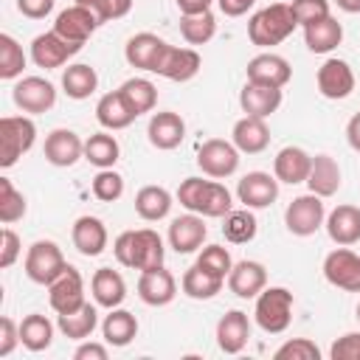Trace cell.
<instances>
[{"mask_svg": "<svg viewBox=\"0 0 360 360\" xmlns=\"http://www.w3.org/2000/svg\"><path fill=\"white\" fill-rule=\"evenodd\" d=\"M112 253H115L118 264L143 273V270H152V267H160L163 264L166 248H163V239H160L158 231L138 228V231L118 233L115 242H112Z\"/></svg>", "mask_w": 360, "mask_h": 360, "instance_id": "1", "label": "cell"}, {"mask_svg": "<svg viewBox=\"0 0 360 360\" xmlns=\"http://www.w3.org/2000/svg\"><path fill=\"white\" fill-rule=\"evenodd\" d=\"M177 200L186 211H194L200 217H208V219H222L233 200H231V191L219 183V180H202V177H186L177 188Z\"/></svg>", "mask_w": 360, "mask_h": 360, "instance_id": "2", "label": "cell"}, {"mask_svg": "<svg viewBox=\"0 0 360 360\" xmlns=\"http://www.w3.org/2000/svg\"><path fill=\"white\" fill-rule=\"evenodd\" d=\"M298 28L290 3H270L248 20V39L256 48H273Z\"/></svg>", "mask_w": 360, "mask_h": 360, "instance_id": "3", "label": "cell"}, {"mask_svg": "<svg viewBox=\"0 0 360 360\" xmlns=\"http://www.w3.org/2000/svg\"><path fill=\"white\" fill-rule=\"evenodd\" d=\"M292 304H295V298L287 287H264L256 295V309H253L259 329L267 335L287 332V326L292 321Z\"/></svg>", "mask_w": 360, "mask_h": 360, "instance_id": "4", "label": "cell"}, {"mask_svg": "<svg viewBox=\"0 0 360 360\" xmlns=\"http://www.w3.org/2000/svg\"><path fill=\"white\" fill-rule=\"evenodd\" d=\"M37 141V124L28 115L0 118V166L11 169Z\"/></svg>", "mask_w": 360, "mask_h": 360, "instance_id": "5", "label": "cell"}, {"mask_svg": "<svg viewBox=\"0 0 360 360\" xmlns=\"http://www.w3.org/2000/svg\"><path fill=\"white\" fill-rule=\"evenodd\" d=\"M22 267H25V276H28L34 284L48 287V284L68 267V262H65V256H62V248H59L53 239H37V242L25 250Z\"/></svg>", "mask_w": 360, "mask_h": 360, "instance_id": "6", "label": "cell"}, {"mask_svg": "<svg viewBox=\"0 0 360 360\" xmlns=\"http://www.w3.org/2000/svg\"><path fill=\"white\" fill-rule=\"evenodd\" d=\"M197 166L205 177L225 180V177L236 174V169H239V149L233 146V141L208 138L197 149Z\"/></svg>", "mask_w": 360, "mask_h": 360, "instance_id": "7", "label": "cell"}, {"mask_svg": "<svg viewBox=\"0 0 360 360\" xmlns=\"http://www.w3.org/2000/svg\"><path fill=\"white\" fill-rule=\"evenodd\" d=\"M326 222V208H323V197L318 194H301L295 197L287 211H284V225L292 236H312L321 225Z\"/></svg>", "mask_w": 360, "mask_h": 360, "instance_id": "8", "label": "cell"}, {"mask_svg": "<svg viewBox=\"0 0 360 360\" xmlns=\"http://www.w3.org/2000/svg\"><path fill=\"white\" fill-rule=\"evenodd\" d=\"M48 301H51V309L56 315H68V312H76L84 307V278L82 273L68 264L51 284H48Z\"/></svg>", "mask_w": 360, "mask_h": 360, "instance_id": "9", "label": "cell"}, {"mask_svg": "<svg viewBox=\"0 0 360 360\" xmlns=\"http://www.w3.org/2000/svg\"><path fill=\"white\" fill-rule=\"evenodd\" d=\"M323 278L343 292H360V256L338 245L323 259Z\"/></svg>", "mask_w": 360, "mask_h": 360, "instance_id": "10", "label": "cell"}, {"mask_svg": "<svg viewBox=\"0 0 360 360\" xmlns=\"http://www.w3.org/2000/svg\"><path fill=\"white\" fill-rule=\"evenodd\" d=\"M354 70L346 59H338V56H329L323 59V65L318 68L315 73V84H318V93L329 101H340V98H349L352 90H354Z\"/></svg>", "mask_w": 360, "mask_h": 360, "instance_id": "11", "label": "cell"}, {"mask_svg": "<svg viewBox=\"0 0 360 360\" xmlns=\"http://www.w3.org/2000/svg\"><path fill=\"white\" fill-rule=\"evenodd\" d=\"M14 104L28 115H42L56 104V87L42 76H22L11 87Z\"/></svg>", "mask_w": 360, "mask_h": 360, "instance_id": "12", "label": "cell"}, {"mask_svg": "<svg viewBox=\"0 0 360 360\" xmlns=\"http://www.w3.org/2000/svg\"><path fill=\"white\" fill-rule=\"evenodd\" d=\"M82 51V45H73L68 39H62L53 28L45 31V34H37L31 39V62L37 68H45V70H56L62 68L70 56H76Z\"/></svg>", "mask_w": 360, "mask_h": 360, "instance_id": "13", "label": "cell"}, {"mask_svg": "<svg viewBox=\"0 0 360 360\" xmlns=\"http://www.w3.org/2000/svg\"><path fill=\"white\" fill-rule=\"evenodd\" d=\"M278 197V180L276 174H267V172H248L242 174V180L236 183V200L250 208V211H259V208H267L273 205Z\"/></svg>", "mask_w": 360, "mask_h": 360, "instance_id": "14", "label": "cell"}, {"mask_svg": "<svg viewBox=\"0 0 360 360\" xmlns=\"http://www.w3.org/2000/svg\"><path fill=\"white\" fill-rule=\"evenodd\" d=\"M166 48H169V42H166L163 37H158V34H152V31H141V34H135V37L127 39V45H124V59H127L129 68L155 73Z\"/></svg>", "mask_w": 360, "mask_h": 360, "instance_id": "15", "label": "cell"}, {"mask_svg": "<svg viewBox=\"0 0 360 360\" xmlns=\"http://www.w3.org/2000/svg\"><path fill=\"white\" fill-rule=\"evenodd\" d=\"M205 236H208L205 217H200L194 211H188L183 217H174L169 222V233H166L169 248L174 253H194V250H200L202 242H205Z\"/></svg>", "mask_w": 360, "mask_h": 360, "instance_id": "16", "label": "cell"}, {"mask_svg": "<svg viewBox=\"0 0 360 360\" xmlns=\"http://www.w3.org/2000/svg\"><path fill=\"white\" fill-rule=\"evenodd\" d=\"M42 155L51 166H59V169H68L73 166L79 158H84V141L73 132V129H51L45 135V146H42Z\"/></svg>", "mask_w": 360, "mask_h": 360, "instance_id": "17", "label": "cell"}, {"mask_svg": "<svg viewBox=\"0 0 360 360\" xmlns=\"http://www.w3.org/2000/svg\"><path fill=\"white\" fill-rule=\"evenodd\" d=\"M96 28H98V20L93 17V11H87V8L79 6V3L68 6L65 11H59V14H56V22H53V31H56L62 39L73 42V45H84V42L96 34Z\"/></svg>", "mask_w": 360, "mask_h": 360, "instance_id": "18", "label": "cell"}, {"mask_svg": "<svg viewBox=\"0 0 360 360\" xmlns=\"http://www.w3.org/2000/svg\"><path fill=\"white\" fill-rule=\"evenodd\" d=\"M174 295H177V281L163 264L143 270L138 276V298L146 307H166L174 301Z\"/></svg>", "mask_w": 360, "mask_h": 360, "instance_id": "19", "label": "cell"}, {"mask_svg": "<svg viewBox=\"0 0 360 360\" xmlns=\"http://www.w3.org/2000/svg\"><path fill=\"white\" fill-rule=\"evenodd\" d=\"M245 76H248V82H256V84L284 87V84L292 79V68H290V62H287L284 56L264 51V53H256V56L248 62Z\"/></svg>", "mask_w": 360, "mask_h": 360, "instance_id": "20", "label": "cell"}, {"mask_svg": "<svg viewBox=\"0 0 360 360\" xmlns=\"http://www.w3.org/2000/svg\"><path fill=\"white\" fill-rule=\"evenodd\" d=\"M202 68V59L194 48H177V45H169L160 56V65H158V76L169 79V82H191Z\"/></svg>", "mask_w": 360, "mask_h": 360, "instance_id": "21", "label": "cell"}, {"mask_svg": "<svg viewBox=\"0 0 360 360\" xmlns=\"http://www.w3.org/2000/svg\"><path fill=\"white\" fill-rule=\"evenodd\" d=\"M146 138H149V143H152L155 149L172 152V149H177V146L183 143V138H186V121H183L177 112H172V110L155 112V115L149 118Z\"/></svg>", "mask_w": 360, "mask_h": 360, "instance_id": "22", "label": "cell"}, {"mask_svg": "<svg viewBox=\"0 0 360 360\" xmlns=\"http://www.w3.org/2000/svg\"><path fill=\"white\" fill-rule=\"evenodd\" d=\"M228 290L236 295V298H256L264 287H267V270L262 262H253V259H242L231 267L228 273Z\"/></svg>", "mask_w": 360, "mask_h": 360, "instance_id": "23", "label": "cell"}, {"mask_svg": "<svg viewBox=\"0 0 360 360\" xmlns=\"http://www.w3.org/2000/svg\"><path fill=\"white\" fill-rule=\"evenodd\" d=\"M250 340V321L242 309H228L217 321V346L225 354H239Z\"/></svg>", "mask_w": 360, "mask_h": 360, "instance_id": "24", "label": "cell"}, {"mask_svg": "<svg viewBox=\"0 0 360 360\" xmlns=\"http://www.w3.org/2000/svg\"><path fill=\"white\" fill-rule=\"evenodd\" d=\"M70 239H73V248H76L82 256H87V259L101 256V253L107 250V242H110L104 222H101L98 217H90V214H84V217H79V219L73 222Z\"/></svg>", "mask_w": 360, "mask_h": 360, "instance_id": "25", "label": "cell"}, {"mask_svg": "<svg viewBox=\"0 0 360 360\" xmlns=\"http://www.w3.org/2000/svg\"><path fill=\"white\" fill-rule=\"evenodd\" d=\"M326 233L335 245H343V248H352L360 242V208L357 205H338L326 214Z\"/></svg>", "mask_w": 360, "mask_h": 360, "instance_id": "26", "label": "cell"}, {"mask_svg": "<svg viewBox=\"0 0 360 360\" xmlns=\"http://www.w3.org/2000/svg\"><path fill=\"white\" fill-rule=\"evenodd\" d=\"M239 107H242L245 115L270 118L281 107V87H267V84L245 82V87L239 90Z\"/></svg>", "mask_w": 360, "mask_h": 360, "instance_id": "27", "label": "cell"}, {"mask_svg": "<svg viewBox=\"0 0 360 360\" xmlns=\"http://www.w3.org/2000/svg\"><path fill=\"white\" fill-rule=\"evenodd\" d=\"M309 166H312V155L301 146H284L273 158V174L278 183H287V186L307 183Z\"/></svg>", "mask_w": 360, "mask_h": 360, "instance_id": "28", "label": "cell"}, {"mask_svg": "<svg viewBox=\"0 0 360 360\" xmlns=\"http://www.w3.org/2000/svg\"><path fill=\"white\" fill-rule=\"evenodd\" d=\"M90 292H93V301L104 309H115L124 304L127 298V281L118 270L112 267H98L90 278Z\"/></svg>", "mask_w": 360, "mask_h": 360, "instance_id": "29", "label": "cell"}, {"mask_svg": "<svg viewBox=\"0 0 360 360\" xmlns=\"http://www.w3.org/2000/svg\"><path fill=\"white\" fill-rule=\"evenodd\" d=\"M231 141L242 155H259L267 149L270 143V129L264 124V118H253V115H242L233 129H231Z\"/></svg>", "mask_w": 360, "mask_h": 360, "instance_id": "30", "label": "cell"}, {"mask_svg": "<svg viewBox=\"0 0 360 360\" xmlns=\"http://www.w3.org/2000/svg\"><path fill=\"white\" fill-rule=\"evenodd\" d=\"M307 186L312 194L318 197H335L338 188H340V166L332 155H315L312 158V166H309V174H307Z\"/></svg>", "mask_w": 360, "mask_h": 360, "instance_id": "31", "label": "cell"}, {"mask_svg": "<svg viewBox=\"0 0 360 360\" xmlns=\"http://www.w3.org/2000/svg\"><path fill=\"white\" fill-rule=\"evenodd\" d=\"M101 335H104V343L107 346H115V349H124L135 340L138 335V318L129 312V309H110L101 321Z\"/></svg>", "mask_w": 360, "mask_h": 360, "instance_id": "32", "label": "cell"}, {"mask_svg": "<svg viewBox=\"0 0 360 360\" xmlns=\"http://www.w3.org/2000/svg\"><path fill=\"white\" fill-rule=\"evenodd\" d=\"M135 118H138V115H135V112L129 110V104L124 101L121 90L104 93V96L98 98V104H96V121H98L104 129H110V132H115V129H127Z\"/></svg>", "mask_w": 360, "mask_h": 360, "instance_id": "33", "label": "cell"}, {"mask_svg": "<svg viewBox=\"0 0 360 360\" xmlns=\"http://www.w3.org/2000/svg\"><path fill=\"white\" fill-rule=\"evenodd\" d=\"M304 42L312 53H332L343 42V25L329 14L304 28Z\"/></svg>", "mask_w": 360, "mask_h": 360, "instance_id": "34", "label": "cell"}, {"mask_svg": "<svg viewBox=\"0 0 360 360\" xmlns=\"http://www.w3.org/2000/svg\"><path fill=\"white\" fill-rule=\"evenodd\" d=\"M96 87H98V73H96V68H90V65H84V62H76V65H68V68L62 70V90H65L68 98L84 101V98H90V96L96 93Z\"/></svg>", "mask_w": 360, "mask_h": 360, "instance_id": "35", "label": "cell"}, {"mask_svg": "<svg viewBox=\"0 0 360 360\" xmlns=\"http://www.w3.org/2000/svg\"><path fill=\"white\" fill-rule=\"evenodd\" d=\"M172 194L163 188V186H143L138 194H135V214L143 219V222H160L169 217L172 211Z\"/></svg>", "mask_w": 360, "mask_h": 360, "instance_id": "36", "label": "cell"}, {"mask_svg": "<svg viewBox=\"0 0 360 360\" xmlns=\"http://www.w3.org/2000/svg\"><path fill=\"white\" fill-rule=\"evenodd\" d=\"M222 284H225V278H219V276L202 270L200 264H191V267L183 273V278H180V290H183L188 298H194V301H208V298H214V295L222 290Z\"/></svg>", "mask_w": 360, "mask_h": 360, "instance_id": "37", "label": "cell"}, {"mask_svg": "<svg viewBox=\"0 0 360 360\" xmlns=\"http://www.w3.org/2000/svg\"><path fill=\"white\" fill-rule=\"evenodd\" d=\"M96 307H98V304L84 301L82 309L68 312V315H59V321H56L59 332H62L65 338H70V340H87V338L93 335V329L98 326V309H96Z\"/></svg>", "mask_w": 360, "mask_h": 360, "instance_id": "38", "label": "cell"}, {"mask_svg": "<svg viewBox=\"0 0 360 360\" xmlns=\"http://www.w3.org/2000/svg\"><path fill=\"white\" fill-rule=\"evenodd\" d=\"M20 343L28 352H45L53 343V323L42 312H31L20 321Z\"/></svg>", "mask_w": 360, "mask_h": 360, "instance_id": "39", "label": "cell"}, {"mask_svg": "<svg viewBox=\"0 0 360 360\" xmlns=\"http://www.w3.org/2000/svg\"><path fill=\"white\" fill-rule=\"evenodd\" d=\"M118 158H121V146H118L115 135H110V129L93 132L84 141V160L93 163L96 169H112Z\"/></svg>", "mask_w": 360, "mask_h": 360, "instance_id": "40", "label": "cell"}, {"mask_svg": "<svg viewBox=\"0 0 360 360\" xmlns=\"http://www.w3.org/2000/svg\"><path fill=\"white\" fill-rule=\"evenodd\" d=\"M118 90H121L124 101L129 104V110H132L135 115L152 112L155 104H158V87H155L149 79H143V76H132V79H127Z\"/></svg>", "mask_w": 360, "mask_h": 360, "instance_id": "41", "label": "cell"}, {"mask_svg": "<svg viewBox=\"0 0 360 360\" xmlns=\"http://www.w3.org/2000/svg\"><path fill=\"white\" fill-rule=\"evenodd\" d=\"M256 231H259V222L253 217L250 208H231L225 217H222V233L228 242L233 245H248L256 239Z\"/></svg>", "mask_w": 360, "mask_h": 360, "instance_id": "42", "label": "cell"}, {"mask_svg": "<svg viewBox=\"0 0 360 360\" xmlns=\"http://www.w3.org/2000/svg\"><path fill=\"white\" fill-rule=\"evenodd\" d=\"M217 34V17L214 11H197V14H180V37L188 45H205Z\"/></svg>", "mask_w": 360, "mask_h": 360, "instance_id": "43", "label": "cell"}, {"mask_svg": "<svg viewBox=\"0 0 360 360\" xmlns=\"http://www.w3.org/2000/svg\"><path fill=\"white\" fill-rule=\"evenodd\" d=\"M22 68H25L22 45L11 34H0V79H6V82L20 79Z\"/></svg>", "mask_w": 360, "mask_h": 360, "instance_id": "44", "label": "cell"}, {"mask_svg": "<svg viewBox=\"0 0 360 360\" xmlns=\"http://www.w3.org/2000/svg\"><path fill=\"white\" fill-rule=\"evenodd\" d=\"M25 211H28L25 194L17 191L8 177H0V222L3 225H11V222L22 219Z\"/></svg>", "mask_w": 360, "mask_h": 360, "instance_id": "45", "label": "cell"}, {"mask_svg": "<svg viewBox=\"0 0 360 360\" xmlns=\"http://www.w3.org/2000/svg\"><path fill=\"white\" fill-rule=\"evenodd\" d=\"M194 264H200L202 270H208V273H214L219 278H228V273L233 267V259H231L228 248H222V245H205V248H200Z\"/></svg>", "mask_w": 360, "mask_h": 360, "instance_id": "46", "label": "cell"}, {"mask_svg": "<svg viewBox=\"0 0 360 360\" xmlns=\"http://www.w3.org/2000/svg\"><path fill=\"white\" fill-rule=\"evenodd\" d=\"M124 194V177L115 169H98L93 177V197L101 202H115Z\"/></svg>", "mask_w": 360, "mask_h": 360, "instance_id": "47", "label": "cell"}, {"mask_svg": "<svg viewBox=\"0 0 360 360\" xmlns=\"http://www.w3.org/2000/svg\"><path fill=\"white\" fill-rule=\"evenodd\" d=\"M273 357L276 360H321V349L309 338H290L273 352Z\"/></svg>", "mask_w": 360, "mask_h": 360, "instance_id": "48", "label": "cell"}, {"mask_svg": "<svg viewBox=\"0 0 360 360\" xmlns=\"http://www.w3.org/2000/svg\"><path fill=\"white\" fill-rule=\"evenodd\" d=\"M290 8H292V17H295V22L301 28H307V25H312V22H318V20L332 14L329 11V0H292Z\"/></svg>", "mask_w": 360, "mask_h": 360, "instance_id": "49", "label": "cell"}, {"mask_svg": "<svg viewBox=\"0 0 360 360\" xmlns=\"http://www.w3.org/2000/svg\"><path fill=\"white\" fill-rule=\"evenodd\" d=\"M332 360H360V332H346L340 335L332 349H329Z\"/></svg>", "mask_w": 360, "mask_h": 360, "instance_id": "50", "label": "cell"}, {"mask_svg": "<svg viewBox=\"0 0 360 360\" xmlns=\"http://www.w3.org/2000/svg\"><path fill=\"white\" fill-rule=\"evenodd\" d=\"M0 267L3 270H8L17 259H20V253H22V239L11 231V228H3V233H0Z\"/></svg>", "mask_w": 360, "mask_h": 360, "instance_id": "51", "label": "cell"}, {"mask_svg": "<svg viewBox=\"0 0 360 360\" xmlns=\"http://www.w3.org/2000/svg\"><path fill=\"white\" fill-rule=\"evenodd\" d=\"M20 343V323H14L8 315L0 318V357H8Z\"/></svg>", "mask_w": 360, "mask_h": 360, "instance_id": "52", "label": "cell"}, {"mask_svg": "<svg viewBox=\"0 0 360 360\" xmlns=\"http://www.w3.org/2000/svg\"><path fill=\"white\" fill-rule=\"evenodd\" d=\"M56 0H17V11L28 20H45L53 11Z\"/></svg>", "mask_w": 360, "mask_h": 360, "instance_id": "53", "label": "cell"}, {"mask_svg": "<svg viewBox=\"0 0 360 360\" xmlns=\"http://www.w3.org/2000/svg\"><path fill=\"white\" fill-rule=\"evenodd\" d=\"M107 346L104 343H90V340H82L73 352V360H107Z\"/></svg>", "mask_w": 360, "mask_h": 360, "instance_id": "54", "label": "cell"}, {"mask_svg": "<svg viewBox=\"0 0 360 360\" xmlns=\"http://www.w3.org/2000/svg\"><path fill=\"white\" fill-rule=\"evenodd\" d=\"M76 3L84 6L87 11H93V17L98 20V25H104V22L112 20V14H110V0H76Z\"/></svg>", "mask_w": 360, "mask_h": 360, "instance_id": "55", "label": "cell"}, {"mask_svg": "<svg viewBox=\"0 0 360 360\" xmlns=\"http://www.w3.org/2000/svg\"><path fill=\"white\" fill-rule=\"evenodd\" d=\"M217 6L225 17H242L248 14L250 6H256V0H217Z\"/></svg>", "mask_w": 360, "mask_h": 360, "instance_id": "56", "label": "cell"}, {"mask_svg": "<svg viewBox=\"0 0 360 360\" xmlns=\"http://www.w3.org/2000/svg\"><path fill=\"white\" fill-rule=\"evenodd\" d=\"M346 141H349V146L354 152H360V112H354L349 118V124H346Z\"/></svg>", "mask_w": 360, "mask_h": 360, "instance_id": "57", "label": "cell"}, {"mask_svg": "<svg viewBox=\"0 0 360 360\" xmlns=\"http://www.w3.org/2000/svg\"><path fill=\"white\" fill-rule=\"evenodd\" d=\"M180 14H197V11H208L214 0H174Z\"/></svg>", "mask_w": 360, "mask_h": 360, "instance_id": "58", "label": "cell"}, {"mask_svg": "<svg viewBox=\"0 0 360 360\" xmlns=\"http://www.w3.org/2000/svg\"><path fill=\"white\" fill-rule=\"evenodd\" d=\"M132 11V0H110V14H112V20H121V17H127Z\"/></svg>", "mask_w": 360, "mask_h": 360, "instance_id": "59", "label": "cell"}, {"mask_svg": "<svg viewBox=\"0 0 360 360\" xmlns=\"http://www.w3.org/2000/svg\"><path fill=\"white\" fill-rule=\"evenodd\" d=\"M335 6L346 14H360V0H335Z\"/></svg>", "mask_w": 360, "mask_h": 360, "instance_id": "60", "label": "cell"}, {"mask_svg": "<svg viewBox=\"0 0 360 360\" xmlns=\"http://www.w3.org/2000/svg\"><path fill=\"white\" fill-rule=\"evenodd\" d=\"M357 321H360V304H357Z\"/></svg>", "mask_w": 360, "mask_h": 360, "instance_id": "61", "label": "cell"}]
</instances>
